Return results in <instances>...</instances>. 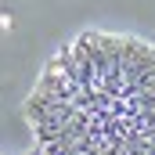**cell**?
Listing matches in <instances>:
<instances>
[{
    "label": "cell",
    "instance_id": "obj_1",
    "mask_svg": "<svg viewBox=\"0 0 155 155\" xmlns=\"http://www.w3.org/2000/svg\"><path fill=\"white\" fill-rule=\"evenodd\" d=\"M29 155H155V47L83 33L65 43L25 101Z\"/></svg>",
    "mask_w": 155,
    "mask_h": 155
}]
</instances>
